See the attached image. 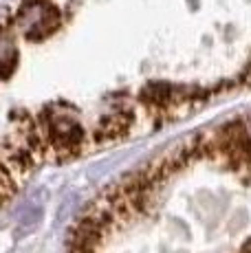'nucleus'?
<instances>
[{"instance_id":"1","label":"nucleus","mask_w":251,"mask_h":253,"mask_svg":"<svg viewBox=\"0 0 251 253\" xmlns=\"http://www.w3.org/2000/svg\"><path fill=\"white\" fill-rule=\"evenodd\" d=\"M2 71L40 64L20 115L71 163L251 90V0H16L0 11Z\"/></svg>"},{"instance_id":"2","label":"nucleus","mask_w":251,"mask_h":253,"mask_svg":"<svg viewBox=\"0 0 251 253\" xmlns=\"http://www.w3.org/2000/svg\"><path fill=\"white\" fill-rule=\"evenodd\" d=\"M64 253H251V113L106 185L75 218Z\"/></svg>"}]
</instances>
